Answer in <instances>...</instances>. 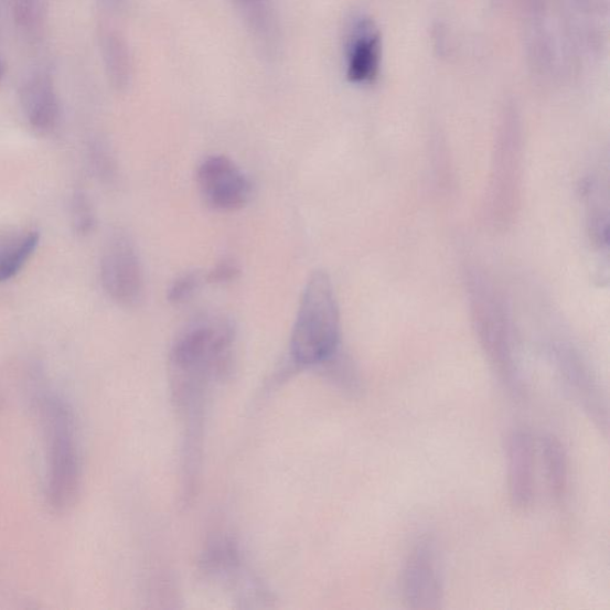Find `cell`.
Listing matches in <instances>:
<instances>
[{
	"instance_id": "1",
	"label": "cell",
	"mask_w": 610,
	"mask_h": 610,
	"mask_svg": "<svg viewBox=\"0 0 610 610\" xmlns=\"http://www.w3.org/2000/svg\"><path fill=\"white\" fill-rule=\"evenodd\" d=\"M234 344V325L223 317L197 319L176 336L170 354V372L181 410H203L205 389L232 366Z\"/></svg>"
},
{
	"instance_id": "2",
	"label": "cell",
	"mask_w": 610,
	"mask_h": 610,
	"mask_svg": "<svg viewBox=\"0 0 610 610\" xmlns=\"http://www.w3.org/2000/svg\"><path fill=\"white\" fill-rule=\"evenodd\" d=\"M39 415L47 452V499L58 513L76 504L82 488V451L76 414L57 395H43Z\"/></svg>"
},
{
	"instance_id": "3",
	"label": "cell",
	"mask_w": 610,
	"mask_h": 610,
	"mask_svg": "<svg viewBox=\"0 0 610 610\" xmlns=\"http://www.w3.org/2000/svg\"><path fill=\"white\" fill-rule=\"evenodd\" d=\"M340 351V314L329 275L312 274L302 293L290 341L297 366H317Z\"/></svg>"
},
{
	"instance_id": "4",
	"label": "cell",
	"mask_w": 610,
	"mask_h": 610,
	"mask_svg": "<svg viewBox=\"0 0 610 610\" xmlns=\"http://www.w3.org/2000/svg\"><path fill=\"white\" fill-rule=\"evenodd\" d=\"M100 279L110 299L122 307H137L145 296V274L131 237L117 229L110 234L100 259Z\"/></svg>"
},
{
	"instance_id": "5",
	"label": "cell",
	"mask_w": 610,
	"mask_h": 610,
	"mask_svg": "<svg viewBox=\"0 0 610 610\" xmlns=\"http://www.w3.org/2000/svg\"><path fill=\"white\" fill-rule=\"evenodd\" d=\"M402 593L413 609H438L443 600V582L434 542L422 539L413 548L402 574Z\"/></svg>"
},
{
	"instance_id": "6",
	"label": "cell",
	"mask_w": 610,
	"mask_h": 610,
	"mask_svg": "<svg viewBox=\"0 0 610 610\" xmlns=\"http://www.w3.org/2000/svg\"><path fill=\"white\" fill-rule=\"evenodd\" d=\"M205 203L218 212L242 210L250 197V183L236 163L225 156L207 157L197 171Z\"/></svg>"
},
{
	"instance_id": "7",
	"label": "cell",
	"mask_w": 610,
	"mask_h": 610,
	"mask_svg": "<svg viewBox=\"0 0 610 610\" xmlns=\"http://www.w3.org/2000/svg\"><path fill=\"white\" fill-rule=\"evenodd\" d=\"M557 364L561 378L588 418L607 437L608 404L602 386L590 367L570 349H557Z\"/></svg>"
},
{
	"instance_id": "8",
	"label": "cell",
	"mask_w": 610,
	"mask_h": 610,
	"mask_svg": "<svg viewBox=\"0 0 610 610\" xmlns=\"http://www.w3.org/2000/svg\"><path fill=\"white\" fill-rule=\"evenodd\" d=\"M382 61V41L374 22L355 21L346 43L347 78L356 85H368L378 78Z\"/></svg>"
},
{
	"instance_id": "9",
	"label": "cell",
	"mask_w": 610,
	"mask_h": 610,
	"mask_svg": "<svg viewBox=\"0 0 610 610\" xmlns=\"http://www.w3.org/2000/svg\"><path fill=\"white\" fill-rule=\"evenodd\" d=\"M535 445L527 430L517 429L509 438V489L512 505L526 511L534 499Z\"/></svg>"
},
{
	"instance_id": "10",
	"label": "cell",
	"mask_w": 610,
	"mask_h": 610,
	"mask_svg": "<svg viewBox=\"0 0 610 610\" xmlns=\"http://www.w3.org/2000/svg\"><path fill=\"white\" fill-rule=\"evenodd\" d=\"M21 106L26 121L40 132L53 130L61 117V103L50 74L39 72L24 82Z\"/></svg>"
},
{
	"instance_id": "11",
	"label": "cell",
	"mask_w": 610,
	"mask_h": 610,
	"mask_svg": "<svg viewBox=\"0 0 610 610\" xmlns=\"http://www.w3.org/2000/svg\"><path fill=\"white\" fill-rule=\"evenodd\" d=\"M40 245V233L24 231L0 237V282L17 277Z\"/></svg>"
},
{
	"instance_id": "12",
	"label": "cell",
	"mask_w": 610,
	"mask_h": 610,
	"mask_svg": "<svg viewBox=\"0 0 610 610\" xmlns=\"http://www.w3.org/2000/svg\"><path fill=\"white\" fill-rule=\"evenodd\" d=\"M541 449L549 494L556 501H561L567 494L569 481L567 453L554 436L543 438Z\"/></svg>"
},
{
	"instance_id": "13",
	"label": "cell",
	"mask_w": 610,
	"mask_h": 610,
	"mask_svg": "<svg viewBox=\"0 0 610 610\" xmlns=\"http://www.w3.org/2000/svg\"><path fill=\"white\" fill-rule=\"evenodd\" d=\"M101 51L114 84L118 87L125 86L129 73V56L124 40L114 33L104 34Z\"/></svg>"
},
{
	"instance_id": "14",
	"label": "cell",
	"mask_w": 610,
	"mask_h": 610,
	"mask_svg": "<svg viewBox=\"0 0 610 610\" xmlns=\"http://www.w3.org/2000/svg\"><path fill=\"white\" fill-rule=\"evenodd\" d=\"M71 220L74 233L79 236L92 234L96 227L94 205L84 191H77L72 197Z\"/></svg>"
},
{
	"instance_id": "15",
	"label": "cell",
	"mask_w": 610,
	"mask_h": 610,
	"mask_svg": "<svg viewBox=\"0 0 610 610\" xmlns=\"http://www.w3.org/2000/svg\"><path fill=\"white\" fill-rule=\"evenodd\" d=\"M47 0H13L14 18L26 29H34L43 21Z\"/></svg>"
},
{
	"instance_id": "16",
	"label": "cell",
	"mask_w": 610,
	"mask_h": 610,
	"mask_svg": "<svg viewBox=\"0 0 610 610\" xmlns=\"http://www.w3.org/2000/svg\"><path fill=\"white\" fill-rule=\"evenodd\" d=\"M203 278L199 272H188L178 277L169 289L168 300L180 306L192 299L201 288Z\"/></svg>"
},
{
	"instance_id": "17",
	"label": "cell",
	"mask_w": 610,
	"mask_h": 610,
	"mask_svg": "<svg viewBox=\"0 0 610 610\" xmlns=\"http://www.w3.org/2000/svg\"><path fill=\"white\" fill-rule=\"evenodd\" d=\"M90 159L93 162V169L98 174L101 181L110 183L115 178V162L111 153L107 150V147L103 143H95L92 147Z\"/></svg>"
},
{
	"instance_id": "18",
	"label": "cell",
	"mask_w": 610,
	"mask_h": 610,
	"mask_svg": "<svg viewBox=\"0 0 610 610\" xmlns=\"http://www.w3.org/2000/svg\"><path fill=\"white\" fill-rule=\"evenodd\" d=\"M242 274L240 266L231 258L222 259L217 263L210 274L206 276V280L213 282V285H226L239 278Z\"/></svg>"
},
{
	"instance_id": "19",
	"label": "cell",
	"mask_w": 610,
	"mask_h": 610,
	"mask_svg": "<svg viewBox=\"0 0 610 610\" xmlns=\"http://www.w3.org/2000/svg\"><path fill=\"white\" fill-rule=\"evenodd\" d=\"M6 72H7L6 62L3 61V57L0 56V82H2V79L4 78Z\"/></svg>"
},
{
	"instance_id": "20",
	"label": "cell",
	"mask_w": 610,
	"mask_h": 610,
	"mask_svg": "<svg viewBox=\"0 0 610 610\" xmlns=\"http://www.w3.org/2000/svg\"><path fill=\"white\" fill-rule=\"evenodd\" d=\"M239 2L243 6H247V4H252V3H257V2H259V0H239Z\"/></svg>"
}]
</instances>
